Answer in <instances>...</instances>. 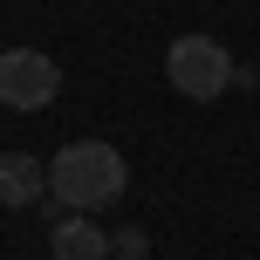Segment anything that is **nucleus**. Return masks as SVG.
I'll list each match as a JSON object with an SVG mask.
<instances>
[{
  "instance_id": "nucleus-1",
  "label": "nucleus",
  "mask_w": 260,
  "mask_h": 260,
  "mask_svg": "<svg viewBox=\"0 0 260 260\" xmlns=\"http://www.w3.org/2000/svg\"><path fill=\"white\" fill-rule=\"evenodd\" d=\"M123 185H130L123 151H110L103 137H76V144H62L48 157V199L69 206V212H89L96 219V206H117Z\"/></svg>"
},
{
  "instance_id": "nucleus-2",
  "label": "nucleus",
  "mask_w": 260,
  "mask_h": 260,
  "mask_svg": "<svg viewBox=\"0 0 260 260\" xmlns=\"http://www.w3.org/2000/svg\"><path fill=\"white\" fill-rule=\"evenodd\" d=\"M165 76L178 96H192V103H212V96L233 89V55H226V41L212 35H178L165 55Z\"/></svg>"
},
{
  "instance_id": "nucleus-3",
  "label": "nucleus",
  "mask_w": 260,
  "mask_h": 260,
  "mask_svg": "<svg viewBox=\"0 0 260 260\" xmlns=\"http://www.w3.org/2000/svg\"><path fill=\"white\" fill-rule=\"evenodd\" d=\"M62 96V69L41 48H0V103L7 110H48Z\"/></svg>"
},
{
  "instance_id": "nucleus-4",
  "label": "nucleus",
  "mask_w": 260,
  "mask_h": 260,
  "mask_svg": "<svg viewBox=\"0 0 260 260\" xmlns=\"http://www.w3.org/2000/svg\"><path fill=\"white\" fill-rule=\"evenodd\" d=\"M41 192H48V165L41 157H27V151H7L0 157V206H41Z\"/></svg>"
},
{
  "instance_id": "nucleus-5",
  "label": "nucleus",
  "mask_w": 260,
  "mask_h": 260,
  "mask_svg": "<svg viewBox=\"0 0 260 260\" xmlns=\"http://www.w3.org/2000/svg\"><path fill=\"white\" fill-rule=\"evenodd\" d=\"M48 247H55V260H110V233L89 212H69V219H55Z\"/></svg>"
},
{
  "instance_id": "nucleus-6",
  "label": "nucleus",
  "mask_w": 260,
  "mask_h": 260,
  "mask_svg": "<svg viewBox=\"0 0 260 260\" xmlns=\"http://www.w3.org/2000/svg\"><path fill=\"white\" fill-rule=\"evenodd\" d=\"M110 247H117V253H130V260H137V253H144V226H123V233H117V240H110Z\"/></svg>"
}]
</instances>
